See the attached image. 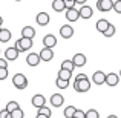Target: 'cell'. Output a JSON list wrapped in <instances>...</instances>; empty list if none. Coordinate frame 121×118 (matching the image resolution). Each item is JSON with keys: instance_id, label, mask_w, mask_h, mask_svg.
<instances>
[{"instance_id": "cell-1", "label": "cell", "mask_w": 121, "mask_h": 118, "mask_svg": "<svg viewBox=\"0 0 121 118\" xmlns=\"http://www.w3.org/2000/svg\"><path fill=\"white\" fill-rule=\"evenodd\" d=\"M12 84H14V87L20 89V91L22 89H26L28 87V78L23 74H15L12 77Z\"/></svg>"}, {"instance_id": "cell-2", "label": "cell", "mask_w": 121, "mask_h": 118, "mask_svg": "<svg viewBox=\"0 0 121 118\" xmlns=\"http://www.w3.org/2000/svg\"><path fill=\"white\" fill-rule=\"evenodd\" d=\"M74 89L77 92H87L91 89V80L89 78H84V80H75L74 81Z\"/></svg>"}, {"instance_id": "cell-3", "label": "cell", "mask_w": 121, "mask_h": 118, "mask_svg": "<svg viewBox=\"0 0 121 118\" xmlns=\"http://www.w3.org/2000/svg\"><path fill=\"white\" fill-rule=\"evenodd\" d=\"M18 54H20V51H18L15 46L6 48V51H5V58L8 60V61H14V60L18 58Z\"/></svg>"}, {"instance_id": "cell-4", "label": "cell", "mask_w": 121, "mask_h": 118, "mask_svg": "<svg viewBox=\"0 0 121 118\" xmlns=\"http://www.w3.org/2000/svg\"><path fill=\"white\" fill-rule=\"evenodd\" d=\"M66 18H68V22H77L80 17V9H75V6H72V8L66 9Z\"/></svg>"}, {"instance_id": "cell-5", "label": "cell", "mask_w": 121, "mask_h": 118, "mask_svg": "<svg viewBox=\"0 0 121 118\" xmlns=\"http://www.w3.org/2000/svg\"><path fill=\"white\" fill-rule=\"evenodd\" d=\"M97 8H98V11H101V12H107L113 8V2L112 0H98Z\"/></svg>"}, {"instance_id": "cell-6", "label": "cell", "mask_w": 121, "mask_h": 118, "mask_svg": "<svg viewBox=\"0 0 121 118\" xmlns=\"http://www.w3.org/2000/svg\"><path fill=\"white\" fill-rule=\"evenodd\" d=\"M106 77H107V74H104L103 71H97V72H94L92 81H94V84H98V86L106 84Z\"/></svg>"}, {"instance_id": "cell-7", "label": "cell", "mask_w": 121, "mask_h": 118, "mask_svg": "<svg viewBox=\"0 0 121 118\" xmlns=\"http://www.w3.org/2000/svg\"><path fill=\"white\" fill-rule=\"evenodd\" d=\"M39 54H40V57H41V61H51V60L54 58V51H52V48H46V46H44Z\"/></svg>"}, {"instance_id": "cell-8", "label": "cell", "mask_w": 121, "mask_h": 118, "mask_svg": "<svg viewBox=\"0 0 121 118\" xmlns=\"http://www.w3.org/2000/svg\"><path fill=\"white\" fill-rule=\"evenodd\" d=\"M72 61H74L75 68H83V66L87 63V58H86L84 54H75V55L72 57Z\"/></svg>"}, {"instance_id": "cell-9", "label": "cell", "mask_w": 121, "mask_h": 118, "mask_svg": "<svg viewBox=\"0 0 121 118\" xmlns=\"http://www.w3.org/2000/svg\"><path fill=\"white\" fill-rule=\"evenodd\" d=\"M60 35H61V39H71L74 35V28L71 25H63L60 28Z\"/></svg>"}, {"instance_id": "cell-10", "label": "cell", "mask_w": 121, "mask_h": 118, "mask_svg": "<svg viewBox=\"0 0 121 118\" xmlns=\"http://www.w3.org/2000/svg\"><path fill=\"white\" fill-rule=\"evenodd\" d=\"M41 61V57L40 54H29V55L26 57V63L31 66V68H35V66H39V63Z\"/></svg>"}, {"instance_id": "cell-11", "label": "cell", "mask_w": 121, "mask_h": 118, "mask_svg": "<svg viewBox=\"0 0 121 118\" xmlns=\"http://www.w3.org/2000/svg\"><path fill=\"white\" fill-rule=\"evenodd\" d=\"M120 78H121V77H120L118 74H113V72H110V74H107V77H106V84L110 86V87H115V86L118 84Z\"/></svg>"}, {"instance_id": "cell-12", "label": "cell", "mask_w": 121, "mask_h": 118, "mask_svg": "<svg viewBox=\"0 0 121 118\" xmlns=\"http://www.w3.org/2000/svg\"><path fill=\"white\" fill-rule=\"evenodd\" d=\"M31 103H32V106L35 107V109H39V107H41V106L46 104V98H44L41 94H37V95L32 97V101H31Z\"/></svg>"}, {"instance_id": "cell-13", "label": "cell", "mask_w": 121, "mask_h": 118, "mask_svg": "<svg viewBox=\"0 0 121 118\" xmlns=\"http://www.w3.org/2000/svg\"><path fill=\"white\" fill-rule=\"evenodd\" d=\"M63 103H65V97L60 94H54L52 97H51V106L54 107H60L63 106Z\"/></svg>"}, {"instance_id": "cell-14", "label": "cell", "mask_w": 121, "mask_h": 118, "mask_svg": "<svg viewBox=\"0 0 121 118\" xmlns=\"http://www.w3.org/2000/svg\"><path fill=\"white\" fill-rule=\"evenodd\" d=\"M18 41H20V46H22V52H26L32 48V39H29V37H22Z\"/></svg>"}, {"instance_id": "cell-15", "label": "cell", "mask_w": 121, "mask_h": 118, "mask_svg": "<svg viewBox=\"0 0 121 118\" xmlns=\"http://www.w3.org/2000/svg\"><path fill=\"white\" fill-rule=\"evenodd\" d=\"M35 22L40 25V26H46L49 23V14L48 12H39L35 17Z\"/></svg>"}, {"instance_id": "cell-16", "label": "cell", "mask_w": 121, "mask_h": 118, "mask_svg": "<svg viewBox=\"0 0 121 118\" xmlns=\"http://www.w3.org/2000/svg\"><path fill=\"white\" fill-rule=\"evenodd\" d=\"M110 26V23H109V20H106V18H100V20L97 22V25H95V28H97V31L98 32H106V29Z\"/></svg>"}, {"instance_id": "cell-17", "label": "cell", "mask_w": 121, "mask_h": 118, "mask_svg": "<svg viewBox=\"0 0 121 118\" xmlns=\"http://www.w3.org/2000/svg\"><path fill=\"white\" fill-rule=\"evenodd\" d=\"M92 15H94V11H92V8H91V6L83 5L81 8H80V17H81V18L87 20V18H91Z\"/></svg>"}, {"instance_id": "cell-18", "label": "cell", "mask_w": 121, "mask_h": 118, "mask_svg": "<svg viewBox=\"0 0 121 118\" xmlns=\"http://www.w3.org/2000/svg\"><path fill=\"white\" fill-rule=\"evenodd\" d=\"M55 44H57L55 35H52V34H48V35H44V39H43V46H46V48H54Z\"/></svg>"}, {"instance_id": "cell-19", "label": "cell", "mask_w": 121, "mask_h": 118, "mask_svg": "<svg viewBox=\"0 0 121 118\" xmlns=\"http://www.w3.org/2000/svg\"><path fill=\"white\" fill-rule=\"evenodd\" d=\"M52 9L55 12H63L66 9V2L65 0H52Z\"/></svg>"}, {"instance_id": "cell-20", "label": "cell", "mask_w": 121, "mask_h": 118, "mask_svg": "<svg viewBox=\"0 0 121 118\" xmlns=\"http://www.w3.org/2000/svg\"><path fill=\"white\" fill-rule=\"evenodd\" d=\"M11 40V31L5 29V28H0V41L2 43H6V41Z\"/></svg>"}, {"instance_id": "cell-21", "label": "cell", "mask_w": 121, "mask_h": 118, "mask_svg": "<svg viewBox=\"0 0 121 118\" xmlns=\"http://www.w3.org/2000/svg\"><path fill=\"white\" fill-rule=\"evenodd\" d=\"M35 35V29L32 26H25L22 29V37H29V39H34Z\"/></svg>"}, {"instance_id": "cell-22", "label": "cell", "mask_w": 121, "mask_h": 118, "mask_svg": "<svg viewBox=\"0 0 121 118\" xmlns=\"http://www.w3.org/2000/svg\"><path fill=\"white\" fill-rule=\"evenodd\" d=\"M58 77L63 78V80H71V77H72V71H68V69H60Z\"/></svg>"}, {"instance_id": "cell-23", "label": "cell", "mask_w": 121, "mask_h": 118, "mask_svg": "<svg viewBox=\"0 0 121 118\" xmlns=\"http://www.w3.org/2000/svg\"><path fill=\"white\" fill-rule=\"evenodd\" d=\"M75 110H77V107H74V106H68L65 109V117L66 118H72V117H75Z\"/></svg>"}, {"instance_id": "cell-24", "label": "cell", "mask_w": 121, "mask_h": 118, "mask_svg": "<svg viewBox=\"0 0 121 118\" xmlns=\"http://www.w3.org/2000/svg\"><path fill=\"white\" fill-rule=\"evenodd\" d=\"M61 69H68V71H74L75 69V65L72 60H65V61L61 63Z\"/></svg>"}, {"instance_id": "cell-25", "label": "cell", "mask_w": 121, "mask_h": 118, "mask_svg": "<svg viewBox=\"0 0 121 118\" xmlns=\"http://www.w3.org/2000/svg\"><path fill=\"white\" fill-rule=\"evenodd\" d=\"M55 84L58 86L60 89H66V87L69 86V80H63V78L57 77V81H55Z\"/></svg>"}, {"instance_id": "cell-26", "label": "cell", "mask_w": 121, "mask_h": 118, "mask_svg": "<svg viewBox=\"0 0 121 118\" xmlns=\"http://www.w3.org/2000/svg\"><path fill=\"white\" fill-rule=\"evenodd\" d=\"M86 118H100V114L97 109H89L86 112Z\"/></svg>"}, {"instance_id": "cell-27", "label": "cell", "mask_w": 121, "mask_h": 118, "mask_svg": "<svg viewBox=\"0 0 121 118\" xmlns=\"http://www.w3.org/2000/svg\"><path fill=\"white\" fill-rule=\"evenodd\" d=\"M18 107H20V106H18V103H17V101H9V103L6 104V109H8L9 112H12V110L18 109Z\"/></svg>"}, {"instance_id": "cell-28", "label": "cell", "mask_w": 121, "mask_h": 118, "mask_svg": "<svg viewBox=\"0 0 121 118\" xmlns=\"http://www.w3.org/2000/svg\"><path fill=\"white\" fill-rule=\"evenodd\" d=\"M103 35L104 37H112V35H115V26H113V25H110V26L106 29V32H103Z\"/></svg>"}, {"instance_id": "cell-29", "label": "cell", "mask_w": 121, "mask_h": 118, "mask_svg": "<svg viewBox=\"0 0 121 118\" xmlns=\"http://www.w3.org/2000/svg\"><path fill=\"white\" fill-rule=\"evenodd\" d=\"M11 115H12V118H23V110L20 109V107H18V109H15V110H12L11 112Z\"/></svg>"}, {"instance_id": "cell-30", "label": "cell", "mask_w": 121, "mask_h": 118, "mask_svg": "<svg viewBox=\"0 0 121 118\" xmlns=\"http://www.w3.org/2000/svg\"><path fill=\"white\" fill-rule=\"evenodd\" d=\"M39 112L40 114H44V115H52V112H51V109L49 107H46V104H44V106H41V107H39Z\"/></svg>"}, {"instance_id": "cell-31", "label": "cell", "mask_w": 121, "mask_h": 118, "mask_svg": "<svg viewBox=\"0 0 121 118\" xmlns=\"http://www.w3.org/2000/svg\"><path fill=\"white\" fill-rule=\"evenodd\" d=\"M113 11L117 14H121V0H115L113 2Z\"/></svg>"}, {"instance_id": "cell-32", "label": "cell", "mask_w": 121, "mask_h": 118, "mask_svg": "<svg viewBox=\"0 0 121 118\" xmlns=\"http://www.w3.org/2000/svg\"><path fill=\"white\" fill-rule=\"evenodd\" d=\"M8 77V68H0V80H6Z\"/></svg>"}, {"instance_id": "cell-33", "label": "cell", "mask_w": 121, "mask_h": 118, "mask_svg": "<svg viewBox=\"0 0 121 118\" xmlns=\"http://www.w3.org/2000/svg\"><path fill=\"white\" fill-rule=\"evenodd\" d=\"M75 117H77V118H86V112H83V110L77 109V110H75Z\"/></svg>"}, {"instance_id": "cell-34", "label": "cell", "mask_w": 121, "mask_h": 118, "mask_svg": "<svg viewBox=\"0 0 121 118\" xmlns=\"http://www.w3.org/2000/svg\"><path fill=\"white\" fill-rule=\"evenodd\" d=\"M65 2H66V9L72 8V6L75 5V0H65Z\"/></svg>"}, {"instance_id": "cell-35", "label": "cell", "mask_w": 121, "mask_h": 118, "mask_svg": "<svg viewBox=\"0 0 121 118\" xmlns=\"http://www.w3.org/2000/svg\"><path fill=\"white\" fill-rule=\"evenodd\" d=\"M0 68H8V60L6 58H0Z\"/></svg>"}, {"instance_id": "cell-36", "label": "cell", "mask_w": 121, "mask_h": 118, "mask_svg": "<svg viewBox=\"0 0 121 118\" xmlns=\"http://www.w3.org/2000/svg\"><path fill=\"white\" fill-rule=\"evenodd\" d=\"M84 78H87V75H86V74H78L77 77H75V80H84Z\"/></svg>"}, {"instance_id": "cell-37", "label": "cell", "mask_w": 121, "mask_h": 118, "mask_svg": "<svg viewBox=\"0 0 121 118\" xmlns=\"http://www.w3.org/2000/svg\"><path fill=\"white\" fill-rule=\"evenodd\" d=\"M35 118H51V117H49V115H44V114H40V112H39Z\"/></svg>"}, {"instance_id": "cell-38", "label": "cell", "mask_w": 121, "mask_h": 118, "mask_svg": "<svg viewBox=\"0 0 121 118\" xmlns=\"http://www.w3.org/2000/svg\"><path fill=\"white\" fill-rule=\"evenodd\" d=\"M87 0H75V3H80V5H84Z\"/></svg>"}, {"instance_id": "cell-39", "label": "cell", "mask_w": 121, "mask_h": 118, "mask_svg": "<svg viewBox=\"0 0 121 118\" xmlns=\"http://www.w3.org/2000/svg\"><path fill=\"white\" fill-rule=\"evenodd\" d=\"M2 23H3V18H2V15H0V28H2Z\"/></svg>"}, {"instance_id": "cell-40", "label": "cell", "mask_w": 121, "mask_h": 118, "mask_svg": "<svg viewBox=\"0 0 121 118\" xmlns=\"http://www.w3.org/2000/svg\"><path fill=\"white\" fill-rule=\"evenodd\" d=\"M107 118H118V117H117V115H109Z\"/></svg>"}, {"instance_id": "cell-41", "label": "cell", "mask_w": 121, "mask_h": 118, "mask_svg": "<svg viewBox=\"0 0 121 118\" xmlns=\"http://www.w3.org/2000/svg\"><path fill=\"white\" fill-rule=\"evenodd\" d=\"M8 118H12V115H11V114H9V115H8Z\"/></svg>"}, {"instance_id": "cell-42", "label": "cell", "mask_w": 121, "mask_h": 118, "mask_svg": "<svg viewBox=\"0 0 121 118\" xmlns=\"http://www.w3.org/2000/svg\"><path fill=\"white\" fill-rule=\"evenodd\" d=\"M14 2H22V0H14Z\"/></svg>"}, {"instance_id": "cell-43", "label": "cell", "mask_w": 121, "mask_h": 118, "mask_svg": "<svg viewBox=\"0 0 121 118\" xmlns=\"http://www.w3.org/2000/svg\"><path fill=\"white\" fill-rule=\"evenodd\" d=\"M120 77H121V69H120Z\"/></svg>"}, {"instance_id": "cell-44", "label": "cell", "mask_w": 121, "mask_h": 118, "mask_svg": "<svg viewBox=\"0 0 121 118\" xmlns=\"http://www.w3.org/2000/svg\"><path fill=\"white\" fill-rule=\"evenodd\" d=\"M72 118H77V117H72Z\"/></svg>"}]
</instances>
